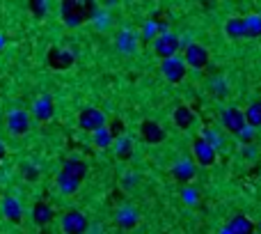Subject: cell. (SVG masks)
Masks as SVG:
<instances>
[{"label":"cell","instance_id":"cell-1","mask_svg":"<svg viewBox=\"0 0 261 234\" xmlns=\"http://www.w3.org/2000/svg\"><path fill=\"white\" fill-rule=\"evenodd\" d=\"M60 16H62L64 25H69V28H78L87 21L85 16V3L80 0H64L62 5H60Z\"/></svg>","mask_w":261,"mask_h":234},{"label":"cell","instance_id":"cell-2","mask_svg":"<svg viewBox=\"0 0 261 234\" xmlns=\"http://www.w3.org/2000/svg\"><path fill=\"white\" fill-rule=\"evenodd\" d=\"M179 49H181V39H179L174 32H165V35H158L153 39V53L163 60H170V58H177Z\"/></svg>","mask_w":261,"mask_h":234},{"label":"cell","instance_id":"cell-3","mask_svg":"<svg viewBox=\"0 0 261 234\" xmlns=\"http://www.w3.org/2000/svg\"><path fill=\"white\" fill-rule=\"evenodd\" d=\"M192 161L197 165H202V168H211L218 161V150L199 135V138L192 140Z\"/></svg>","mask_w":261,"mask_h":234},{"label":"cell","instance_id":"cell-4","mask_svg":"<svg viewBox=\"0 0 261 234\" xmlns=\"http://www.w3.org/2000/svg\"><path fill=\"white\" fill-rule=\"evenodd\" d=\"M78 126L83 131H99V129H103V126H108L106 124V115H103V110H99V108H94V106H87V108H83L78 113Z\"/></svg>","mask_w":261,"mask_h":234},{"label":"cell","instance_id":"cell-5","mask_svg":"<svg viewBox=\"0 0 261 234\" xmlns=\"http://www.w3.org/2000/svg\"><path fill=\"white\" fill-rule=\"evenodd\" d=\"M220 122H222V126H225V129L229 131V133L238 135V133H241V131L247 126L245 110L236 108V106H229V108H225V110H222V115H220Z\"/></svg>","mask_w":261,"mask_h":234},{"label":"cell","instance_id":"cell-6","mask_svg":"<svg viewBox=\"0 0 261 234\" xmlns=\"http://www.w3.org/2000/svg\"><path fill=\"white\" fill-rule=\"evenodd\" d=\"M62 229L64 234H85L89 229V220L83 211L71 209L62 216Z\"/></svg>","mask_w":261,"mask_h":234},{"label":"cell","instance_id":"cell-7","mask_svg":"<svg viewBox=\"0 0 261 234\" xmlns=\"http://www.w3.org/2000/svg\"><path fill=\"white\" fill-rule=\"evenodd\" d=\"M161 74L170 80V83H181L188 74V65L183 58H170V60H163L161 62Z\"/></svg>","mask_w":261,"mask_h":234},{"label":"cell","instance_id":"cell-8","mask_svg":"<svg viewBox=\"0 0 261 234\" xmlns=\"http://www.w3.org/2000/svg\"><path fill=\"white\" fill-rule=\"evenodd\" d=\"M195 172H197V163H195L192 159H188V156L177 159L174 165H172V177L183 186H188L192 179H195Z\"/></svg>","mask_w":261,"mask_h":234},{"label":"cell","instance_id":"cell-9","mask_svg":"<svg viewBox=\"0 0 261 234\" xmlns=\"http://www.w3.org/2000/svg\"><path fill=\"white\" fill-rule=\"evenodd\" d=\"M183 60L192 69H204L208 65V49L202 44H188L183 51Z\"/></svg>","mask_w":261,"mask_h":234},{"label":"cell","instance_id":"cell-10","mask_svg":"<svg viewBox=\"0 0 261 234\" xmlns=\"http://www.w3.org/2000/svg\"><path fill=\"white\" fill-rule=\"evenodd\" d=\"M30 126H32V117H30V113H25V110H12V113L7 115V129H10V133L23 135L30 131Z\"/></svg>","mask_w":261,"mask_h":234},{"label":"cell","instance_id":"cell-11","mask_svg":"<svg viewBox=\"0 0 261 234\" xmlns=\"http://www.w3.org/2000/svg\"><path fill=\"white\" fill-rule=\"evenodd\" d=\"M140 135H142V140L147 145L165 143V129H163L158 122H153V120H144L142 124H140Z\"/></svg>","mask_w":261,"mask_h":234},{"label":"cell","instance_id":"cell-12","mask_svg":"<svg viewBox=\"0 0 261 234\" xmlns=\"http://www.w3.org/2000/svg\"><path fill=\"white\" fill-rule=\"evenodd\" d=\"M60 172L69 174L71 179H76V181H80V184H83V179L87 177L89 168H87V163H85L83 159H78V156H69V159L62 163V170H60Z\"/></svg>","mask_w":261,"mask_h":234},{"label":"cell","instance_id":"cell-13","mask_svg":"<svg viewBox=\"0 0 261 234\" xmlns=\"http://www.w3.org/2000/svg\"><path fill=\"white\" fill-rule=\"evenodd\" d=\"M48 67L55 71H62V69H69L71 65H74V53L71 51H64V49H50L48 51Z\"/></svg>","mask_w":261,"mask_h":234},{"label":"cell","instance_id":"cell-14","mask_svg":"<svg viewBox=\"0 0 261 234\" xmlns=\"http://www.w3.org/2000/svg\"><path fill=\"white\" fill-rule=\"evenodd\" d=\"M55 115V106H53V99L48 95L39 97V99L32 104V117L39 122H48L50 117Z\"/></svg>","mask_w":261,"mask_h":234},{"label":"cell","instance_id":"cell-15","mask_svg":"<svg viewBox=\"0 0 261 234\" xmlns=\"http://www.w3.org/2000/svg\"><path fill=\"white\" fill-rule=\"evenodd\" d=\"M115 220H117L119 227L133 229L135 225L140 223V214H138V209H135V207H131V204H124V207H119V209H117Z\"/></svg>","mask_w":261,"mask_h":234},{"label":"cell","instance_id":"cell-16","mask_svg":"<svg viewBox=\"0 0 261 234\" xmlns=\"http://www.w3.org/2000/svg\"><path fill=\"white\" fill-rule=\"evenodd\" d=\"M3 216H5L10 223H21V218H23V207H21V202L14 195H5V198H3Z\"/></svg>","mask_w":261,"mask_h":234},{"label":"cell","instance_id":"cell-17","mask_svg":"<svg viewBox=\"0 0 261 234\" xmlns=\"http://www.w3.org/2000/svg\"><path fill=\"white\" fill-rule=\"evenodd\" d=\"M227 227L232 229L234 234H254L256 225L252 223L245 214H234L232 218H229V223H227Z\"/></svg>","mask_w":261,"mask_h":234},{"label":"cell","instance_id":"cell-18","mask_svg":"<svg viewBox=\"0 0 261 234\" xmlns=\"http://www.w3.org/2000/svg\"><path fill=\"white\" fill-rule=\"evenodd\" d=\"M117 51L124 55H133L138 51V37L133 30H122L117 35Z\"/></svg>","mask_w":261,"mask_h":234},{"label":"cell","instance_id":"cell-19","mask_svg":"<svg viewBox=\"0 0 261 234\" xmlns=\"http://www.w3.org/2000/svg\"><path fill=\"white\" fill-rule=\"evenodd\" d=\"M53 216H55V211H53V207H50L48 202H37L35 207H32V220H35L39 227H46V225L53 220Z\"/></svg>","mask_w":261,"mask_h":234},{"label":"cell","instance_id":"cell-20","mask_svg":"<svg viewBox=\"0 0 261 234\" xmlns=\"http://www.w3.org/2000/svg\"><path fill=\"white\" fill-rule=\"evenodd\" d=\"M172 120L179 129L188 131L192 124H195V113H192V108H188V106H177L174 113H172Z\"/></svg>","mask_w":261,"mask_h":234},{"label":"cell","instance_id":"cell-21","mask_svg":"<svg viewBox=\"0 0 261 234\" xmlns=\"http://www.w3.org/2000/svg\"><path fill=\"white\" fill-rule=\"evenodd\" d=\"M225 32L229 39H243L245 37V19L243 16H232L225 23Z\"/></svg>","mask_w":261,"mask_h":234},{"label":"cell","instance_id":"cell-22","mask_svg":"<svg viewBox=\"0 0 261 234\" xmlns=\"http://www.w3.org/2000/svg\"><path fill=\"white\" fill-rule=\"evenodd\" d=\"M208 90H211L213 97H218V99H225V97L229 95V83H227L225 76H213V78L208 80Z\"/></svg>","mask_w":261,"mask_h":234},{"label":"cell","instance_id":"cell-23","mask_svg":"<svg viewBox=\"0 0 261 234\" xmlns=\"http://www.w3.org/2000/svg\"><path fill=\"white\" fill-rule=\"evenodd\" d=\"M245 19V37L247 39H256L261 37V14H247Z\"/></svg>","mask_w":261,"mask_h":234},{"label":"cell","instance_id":"cell-24","mask_svg":"<svg viewBox=\"0 0 261 234\" xmlns=\"http://www.w3.org/2000/svg\"><path fill=\"white\" fill-rule=\"evenodd\" d=\"M245 120L247 126L252 129H261V101H252L250 106L245 108Z\"/></svg>","mask_w":261,"mask_h":234},{"label":"cell","instance_id":"cell-25","mask_svg":"<svg viewBox=\"0 0 261 234\" xmlns=\"http://www.w3.org/2000/svg\"><path fill=\"white\" fill-rule=\"evenodd\" d=\"M94 145L99 147V150H106V147H110V145L115 143V135H113V131H110V126H103V129H99V131H94Z\"/></svg>","mask_w":261,"mask_h":234},{"label":"cell","instance_id":"cell-26","mask_svg":"<svg viewBox=\"0 0 261 234\" xmlns=\"http://www.w3.org/2000/svg\"><path fill=\"white\" fill-rule=\"evenodd\" d=\"M55 181H58V189L62 191L64 195H74L76 191L80 189V181L71 179L69 174H64V172H60V174H58V179H55Z\"/></svg>","mask_w":261,"mask_h":234},{"label":"cell","instance_id":"cell-27","mask_svg":"<svg viewBox=\"0 0 261 234\" xmlns=\"http://www.w3.org/2000/svg\"><path fill=\"white\" fill-rule=\"evenodd\" d=\"M115 152H117L119 159L126 161L128 156H131V152H133V143H131L128 138H124V135H122V138L115 140Z\"/></svg>","mask_w":261,"mask_h":234},{"label":"cell","instance_id":"cell-28","mask_svg":"<svg viewBox=\"0 0 261 234\" xmlns=\"http://www.w3.org/2000/svg\"><path fill=\"white\" fill-rule=\"evenodd\" d=\"M181 200L186 204H190V207H195V204L199 202V191L195 189V186H183L181 189Z\"/></svg>","mask_w":261,"mask_h":234},{"label":"cell","instance_id":"cell-29","mask_svg":"<svg viewBox=\"0 0 261 234\" xmlns=\"http://www.w3.org/2000/svg\"><path fill=\"white\" fill-rule=\"evenodd\" d=\"M202 138L206 140V143H211L213 147H216V150H220L222 143H225V140H222V135L218 133L216 129H204V131H202Z\"/></svg>","mask_w":261,"mask_h":234},{"label":"cell","instance_id":"cell-30","mask_svg":"<svg viewBox=\"0 0 261 234\" xmlns=\"http://www.w3.org/2000/svg\"><path fill=\"white\" fill-rule=\"evenodd\" d=\"M30 10L35 12L37 19H41V16L46 14V10H48V3H44V0H35V3H30Z\"/></svg>","mask_w":261,"mask_h":234},{"label":"cell","instance_id":"cell-31","mask_svg":"<svg viewBox=\"0 0 261 234\" xmlns=\"http://www.w3.org/2000/svg\"><path fill=\"white\" fill-rule=\"evenodd\" d=\"M254 131H256V129H252V126H245V129L238 133L241 143H243V145H252V140H254Z\"/></svg>","mask_w":261,"mask_h":234},{"label":"cell","instance_id":"cell-32","mask_svg":"<svg viewBox=\"0 0 261 234\" xmlns=\"http://www.w3.org/2000/svg\"><path fill=\"white\" fill-rule=\"evenodd\" d=\"M23 174H25V179H28V181H35L37 177H39V170L32 168V165H25V168H23Z\"/></svg>","mask_w":261,"mask_h":234},{"label":"cell","instance_id":"cell-33","mask_svg":"<svg viewBox=\"0 0 261 234\" xmlns=\"http://www.w3.org/2000/svg\"><path fill=\"white\" fill-rule=\"evenodd\" d=\"M110 131H113L115 138H122V133H124V124H122V120H113V124H110Z\"/></svg>","mask_w":261,"mask_h":234},{"label":"cell","instance_id":"cell-34","mask_svg":"<svg viewBox=\"0 0 261 234\" xmlns=\"http://www.w3.org/2000/svg\"><path fill=\"white\" fill-rule=\"evenodd\" d=\"M243 154H245L247 159H254V156H256V150L252 147V145H245V147H243Z\"/></svg>","mask_w":261,"mask_h":234},{"label":"cell","instance_id":"cell-35","mask_svg":"<svg viewBox=\"0 0 261 234\" xmlns=\"http://www.w3.org/2000/svg\"><path fill=\"white\" fill-rule=\"evenodd\" d=\"M5 156H7V147H5V143L0 140V161L5 159Z\"/></svg>","mask_w":261,"mask_h":234},{"label":"cell","instance_id":"cell-36","mask_svg":"<svg viewBox=\"0 0 261 234\" xmlns=\"http://www.w3.org/2000/svg\"><path fill=\"white\" fill-rule=\"evenodd\" d=\"M220 234H234V232H232V229H229V227H227V225H225V227L220 229Z\"/></svg>","mask_w":261,"mask_h":234},{"label":"cell","instance_id":"cell-37","mask_svg":"<svg viewBox=\"0 0 261 234\" xmlns=\"http://www.w3.org/2000/svg\"><path fill=\"white\" fill-rule=\"evenodd\" d=\"M259 229H261V223H259Z\"/></svg>","mask_w":261,"mask_h":234}]
</instances>
